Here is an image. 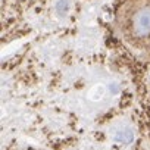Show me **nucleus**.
Wrapping results in <instances>:
<instances>
[{"label":"nucleus","instance_id":"nucleus-1","mask_svg":"<svg viewBox=\"0 0 150 150\" xmlns=\"http://www.w3.org/2000/svg\"><path fill=\"white\" fill-rule=\"evenodd\" d=\"M121 30L124 37L135 46L150 41V0H140L127 8L121 18Z\"/></svg>","mask_w":150,"mask_h":150},{"label":"nucleus","instance_id":"nucleus-2","mask_svg":"<svg viewBox=\"0 0 150 150\" xmlns=\"http://www.w3.org/2000/svg\"><path fill=\"white\" fill-rule=\"evenodd\" d=\"M71 11V0H56L54 3V12L57 16L63 18L68 15V12Z\"/></svg>","mask_w":150,"mask_h":150},{"label":"nucleus","instance_id":"nucleus-3","mask_svg":"<svg viewBox=\"0 0 150 150\" xmlns=\"http://www.w3.org/2000/svg\"><path fill=\"white\" fill-rule=\"evenodd\" d=\"M115 140L116 141H122V143H129L131 140H132V132L128 129H124V131H121L116 137H115Z\"/></svg>","mask_w":150,"mask_h":150}]
</instances>
